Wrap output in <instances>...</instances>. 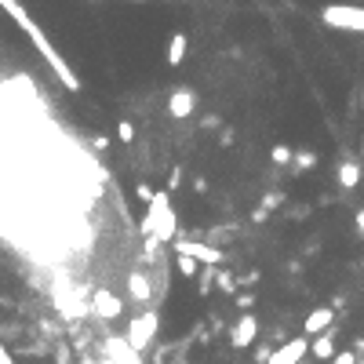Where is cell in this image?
Listing matches in <instances>:
<instances>
[{
  "label": "cell",
  "mask_w": 364,
  "mask_h": 364,
  "mask_svg": "<svg viewBox=\"0 0 364 364\" xmlns=\"http://www.w3.org/2000/svg\"><path fill=\"white\" fill-rule=\"evenodd\" d=\"M215 284H219L226 295H233V291H237V281H233V277H230L226 270H215Z\"/></svg>",
  "instance_id": "cell-20"
},
{
  "label": "cell",
  "mask_w": 364,
  "mask_h": 364,
  "mask_svg": "<svg viewBox=\"0 0 364 364\" xmlns=\"http://www.w3.org/2000/svg\"><path fill=\"white\" fill-rule=\"evenodd\" d=\"M332 320H335V306H313L303 320V335L306 339H317V335H325L332 328Z\"/></svg>",
  "instance_id": "cell-8"
},
{
  "label": "cell",
  "mask_w": 364,
  "mask_h": 364,
  "mask_svg": "<svg viewBox=\"0 0 364 364\" xmlns=\"http://www.w3.org/2000/svg\"><path fill=\"white\" fill-rule=\"evenodd\" d=\"M135 197H139V201L149 208V204H153V197H157V189L149 186V182H139V186H135Z\"/></svg>",
  "instance_id": "cell-21"
},
{
  "label": "cell",
  "mask_w": 364,
  "mask_h": 364,
  "mask_svg": "<svg viewBox=\"0 0 364 364\" xmlns=\"http://www.w3.org/2000/svg\"><path fill=\"white\" fill-rule=\"evenodd\" d=\"M175 255H186V259H194V263H204V266H219L222 263V251L219 248H211V244H197V241H179L175 237Z\"/></svg>",
  "instance_id": "cell-4"
},
{
  "label": "cell",
  "mask_w": 364,
  "mask_h": 364,
  "mask_svg": "<svg viewBox=\"0 0 364 364\" xmlns=\"http://www.w3.org/2000/svg\"><path fill=\"white\" fill-rule=\"evenodd\" d=\"M325 18L332 26H346V30H364V11L350 8V11H342V8H328Z\"/></svg>",
  "instance_id": "cell-11"
},
{
  "label": "cell",
  "mask_w": 364,
  "mask_h": 364,
  "mask_svg": "<svg viewBox=\"0 0 364 364\" xmlns=\"http://www.w3.org/2000/svg\"><path fill=\"white\" fill-rule=\"evenodd\" d=\"M284 201V194H281V189H277V194H270L266 197V204H263V211H270V208H277V204H281Z\"/></svg>",
  "instance_id": "cell-25"
},
{
  "label": "cell",
  "mask_w": 364,
  "mask_h": 364,
  "mask_svg": "<svg viewBox=\"0 0 364 364\" xmlns=\"http://www.w3.org/2000/svg\"><path fill=\"white\" fill-rule=\"evenodd\" d=\"M306 353H310V339L306 335H295L291 342H281V346L273 350L270 364H303Z\"/></svg>",
  "instance_id": "cell-7"
},
{
  "label": "cell",
  "mask_w": 364,
  "mask_h": 364,
  "mask_svg": "<svg viewBox=\"0 0 364 364\" xmlns=\"http://www.w3.org/2000/svg\"><path fill=\"white\" fill-rule=\"evenodd\" d=\"M291 157H295V153H291V146H284V142H277V146L270 149V161H273L277 168H288V164H291Z\"/></svg>",
  "instance_id": "cell-15"
},
{
  "label": "cell",
  "mask_w": 364,
  "mask_h": 364,
  "mask_svg": "<svg viewBox=\"0 0 364 364\" xmlns=\"http://www.w3.org/2000/svg\"><path fill=\"white\" fill-rule=\"evenodd\" d=\"M127 299L139 303V306H149V299H153V284H149V277L142 270L127 273Z\"/></svg>",
  "instance_id": "cell-10"
},
{
  "label": "cell",
  "mask_w": 364,
  "mask_h": 364,
  "mask_svg": "<svg viewBox=\"0 0 364 364\" xmlns=\"http://www.w3.org/2000/svg\"><path fill=\"white\" fill-rule=\"evenodd\" d=\"M92 313H95L99 320H117V317L124 313V303H120L113 291L95 288V291H92Z\"/></svg>",
  "instance_id": "cell-6"
},
{
  "label": "cell",
  "mask_w": 364,
  "mask_h": 364,
  "mask_svg": "<svg viewBox=\"0 0 364 364\" xmlns=\"http://www.w3.org/2000/svg\"><path fill=\"white\" fill-rule=\"evenodd\" d=\"M255 339H259V317H255V313H241L237 325L230 328V342H233L237 350H248Z\"/></svg>",
  "instance_id": "cell-5"
},
{
  "label": "cell",
  "mask_w": 364,
  "mask_h": 364,
  "mask_svg": "<svg viewBox=\"0 0 364 364\" xmlns=\"http://www.w3.org/2000/svg\"><path fill=\"white\" fill-rule=\"evenodd\" d=\"M237 306H241V313H251V306H255V295H237Z\"/></svg>",
  "instance_id": "cell-24"
},
{
  "label": "cell",
  "mask_w": 364,
  "mask_h": 364,
  "mask_svg": "<svg viewBox=\"0 0 364 364\" xmlns=\"http://www.w3.org/2000/svg\"><path fill=\"white\" fill-rule=\"evenodd\" d=\"M186 33H171V40H168V66L171 70H179L182 66V58H186Z\"/></svg>",
  "instance_id": "cell-14"
},
{
  "label": "cell",
  "mask_w": 364,
  "mask_h": 364,
  "mask_svg": "<svg viewBox=\"0 0 364 364\" xmlns=\"http://www.w3.org/2000/svg\"><path fill=\"white\" fill-rule=\"evenodd\" d=\"M357 230H360V233H364V208H360V211H357Z\"/></svg>",
  "instance_id": "cell-26"
},
{
  "label": "cell",
  "mask_w": 364,
  "mask_h": 364,
  "mask_svg": "<svg viewBox=\"0 0 364 364\" xmlns=\"http://www.w3.org/2000/svg\"><path fill=\"white\" fill-rule=\"evenodd\" d=\"M194 110H197V92H194V88H175V92H171L168 113L175 117V120H186Z\"/></svg>",
  "instance_id": "cell-9"
},
{
  "label": "cell",
  "mask_w": 364,
  "mask_h": 364,
  "mask_svg": "<svg viewBox=\"0 0 364 364\" xmlns=\"http://www.w3.org/2000/svg\"><path fill=\"white\" fill-rule=\"evenodd\" d=\"M310 353L325 364V360H335V332L328 328L325 335H317V339H310Z\"/></svg>",
  "instance_id": "cell-12"
},
{
  "label": "cell",
  "mask_w": 364,
  "mask_h": 364,
  "mask_svg": "<svg viewBox=\"0 0 364 364\" xmlns=\"http://www.w3.org/2000/svg\"><path fill=\"white\" fill-rule=\"evenodd\" d=\"M179 182H182V168L175 164V168L168 171V194H171V189H179Z\"/></svg>",
  "instance_id": "cell-22"
},
{
  "label": "cell",
  "mask_w": 364,
  "mask_h": 364,
  "mask_svg": "<svg viewBox=\"0 0 364 364\" xmlns=\"http://www.w3.org/2000/svg\"><path fill=\"white\" fill-rule=\"evenodd\" d=\"M157 328H161V313H157V310H146V313H139L132 325H127L124 342H127L135 353H146L149 346H153V339H157Z\"/></svg>",
  "instance_id": "cell-3"
},
{
  "label": "cell",
  "mask_w": 364,
  "mask_h": 364,
  "mask_svg": "<svg viewBox=\"0 0 364 364\" xmlns=\"http://www.w3.org/2000/svg\"><path fill=\"white\" fill-rule=\"evenodd\" d=\"M175 266H179V273H182V277H197V273H201V263L186 259V255H175Z\"/></svg>",
  "instance_id": "cell-18"
},
{
  "label": "cell",
  "mask_w": 364,
  "mask_h": 364,
  "mask_svg": "<svg viewBox=\"0 0 364 364\" xmlns=\"http://www.w3.org/2000/svg\"><path fill=\"white\" fill-rule=\"evenodd\" d=\"M0 11H8V15H11V23L30 37V44H33L40 55H44V62L51 66V73L62 80V88H66V92H80V77L73 73L70 62L62 58V51L48 40V33L37 26V18H30V15H26V8H23V4H15V0H0Z\"/></svg>",
  "instance_id": "cell-1"
},
{
  "label": "cell",
  "mask_w": 364,
  "mask_h": 364,
  "mask_svg": "<svg viewBox=\"0 0 364 364\" xmlns=\"http://www.w3.org/2000/svg\"><path fill=\"white\" fill-rule=\"evenodd\" d=\"M142 233L153 241H171L175 244V215H171V204H168V189H157L153 204L146 208V219H142Z\"/></svg>",
  "instance_id": "cell-2"
},
{
  "label": "cell",
  "mask_w": 364,
  "mask_h": 364,
  "mask_svg": "<svg viewBox=\"0 0 364 364\" xmlns=\"http://www.w3.org/2000/svg\"><path fill=\"white\" fill-rule=\"evenodd\" d=\"M335 179H339L342 189H357V186H360V164H357V161H342V164L335 168Z\"/></svg>",
  "instance_id": "cell-13"
},
{
  "label": "cell",
  "mask_w": 364,
  "mask_h": 364,
  "mask_svg": "<svg viewBox=\"0 0 364 364\" xmlns=\"http://www.w3.org/2000/svg\"><path fill=\"white\" fill-rule=\"evenodd\" d=\"M0 364H11V357H8V350L0 346Z\"/></svg>",
  "instance_id": "cell-27"
},
{
  "label": "cell",
  "mask_w": 364,
  "mask_h": 364,
  "mask_svg": "<svg viewBox=\"0 0 364 364\" xmlns=\"http://www.w3.org/2000/svg\"><path fill=\"white\" fill-rule=\"evenodd\" d=\"M117 139L127 146V142H135V124L132 120H117Z\"/></svg>",
  "instance_id": "cell-19"
},
{
  "label": "cell",
  "mask_w": 364,
  "mask_h": 364,
  "mask_svg": "<svg viewBox=\"0 0 364 364\" xmlns=\"http://www.w3.org/2000/svg\"><path fill=\"white\" fill-rule=\"evenodd\" d=\"M215 270H219V266H204V270L197 273V277H201V281H197V291H201V295H208L211 288H215Z\"/></svg>",
  "instance_id": "cell-17"
},
{
  "label": "cell",
  "mask_w": 364,
  "mask_h": 364,
  "mask_svg": "<svg viewBox=\"0 0 364 364\" xmlns=\"http://www.w3.org/2000/svg\"><path fill=\"white\" fill-rule=\"evenodd\" d=\"M291 164H295V171H310V168H317V153L313 149H299L291 157Z\"/></svg>",
  "instance_id": "cell-16"
},
{
  "label": "cell",
  "mask_w": 364,
  "mask_h": 364,
  "mask_svg": "<svg viewBox=\"0 0 364 364\" xmlns=\"http://www.w3.org/2000/svg\"><path fill=\"white\" fill-rule=\"evenodd\" d=\"M270 357H273V350L266 346V342H263V346H255V364H270Z\"/></svg>",
  "instance_id": "cell-23"
}]
</instances>
